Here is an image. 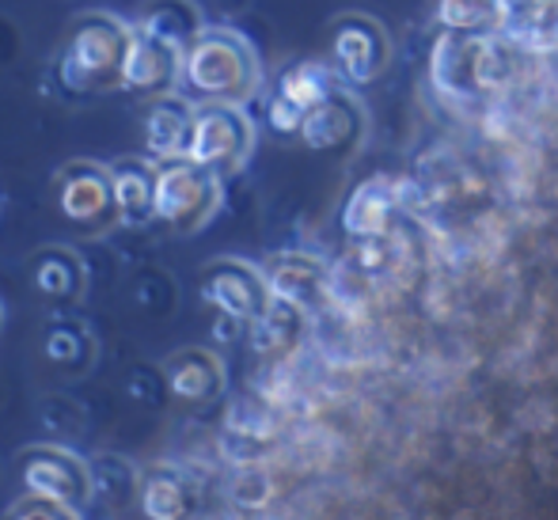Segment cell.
Segmentation results:
<instances>
[{
    "instance_id": "1",
    "label": "cell",
    "mask_w": 558,
    "mask_h": 520,
    "mask_svg": "<svg viewBox=\"0 0 558 520\" xmlns=\"http://www.w3.org/2000/svg\"><path fill=\"white\" fill-rule=\"evenodd\" d=\"M179 84L191 99L202 104L243 107L263 84L255 46L228 27H206L183 50V73Z\"/></svg>"
},
{
    "instance_id": "2",
    "label": "cell",
    "mask_w": 558,
    "mask_h": 520,
    "mask_svg": "<svg viewBox=\"0 0 558 520\" xmlns=\"http://www.w3.org/2000/svg\"><path fill=\"white\" fill-rule=\"evenodd\" d=\"M133 27L111 12H81L61 46L58 76L76 96L122 88V65L130 53Z\"/></svg>"
},
{
    "instance_id": "3",
    "label": "cell",
    "mask_w": 558,
    "mask_h": 520,
    "mask_svg": "<svg viewBox=\"0 0 558 520\" xmlns=\"http://www.w3.org/2000/svg\"><path fill=\"white\" fill-rule=\"evenodd\" d=\"M53 206L61 220L84 240H99L107 235L118 220L114 183H111V164L99 160H69L53 171Z\"/></svg>"
},
{
    "instance_id": "4",
    "label": "cell",
    "mask_w": 558,
    "mask_h": 520,
    "mask_svg": "<svg viewBox=\"0 0 558 520\" xmlns=\"http://www.w3.org/2000/svg\"><path fill=\"white\" fill-rule=\"evenodd\" d=\"M221 209V176L194 160L156 164V220L175 235H194Z\"/></svg>"
},
{
    "instance_id": "5",
    "label": "cell",
    "mask_w": 558,
    "mask_h": 520,
    "mask_svg": "<svg viewBox=\"0 0 558 520\" xmlns=\"http://www.w3.org/2000/svg\"><path fill=\"white\" fill-rule=\"evenodd\" d=\"M15 468H20V486L27 498L53 501L73 513H81L96 498L92 463H84L81 456L61 445H27L15 456Z\"/></svg>"
},
{
    "instance_id": "6",
    "label": "cell",
    "mask_w": 558,
    "mask_h": 520,
    "mask_svg": "<svg viewBox=\"0 0 558 520\" xmlns=\"http://www.w3.org/2000/svg\"><path fill=\"white\" fill-rule=\"evenodd\" d=\"M251 148H255V125L243 114V107L202 104L194 110V133L186 160L214 171V176H232V171H240L247 164Z\"/></svg>"
},
{
    "instance_id": "7",
    "label": "cell",
    "mask_w": 558,
    "mask_h": 520,
    "mask_svg": "<svg viewBox=\"0 0 558 520\" xmlns=\"http://www.w3.org/2000/svg\"><path fill=\"white\" fill-rule=\"evenodd\" d=\"M202 301L217 309L232 323H255L270 309V286L258 266L243 263V258H214L202 270Z\"/></svg>"
},
{
    "instance_id": "8",
    "label": "cell",
    "mask_w": 558,
    "mask_h": 520,
    "mask_svg": "<svg viewBox=\"0 0 558 520\" xmlns=\"http://www.w3.org/2000/svg\"><path fill=\"white\" fill-rule=\"evenodd\" d=\"M388 35L373 15H338L331 27V61L345 84H373L388 65Z\"/></svg>"
},
{
    "instance_id": "9",
    "label": "cell",
    "mask_w": 558,
    "mask_h": 520,
    "mask_svg": "<svg viewBox=\"0 0 558 520\" xmlns=\"http://www.w3.org/2000/svg\"><path fill=\"white\" fill-rule=\"evenodd\" d=\"M179 73H183V53L133 27L130 53H125L122 65V88L133 92V96L160 99L171 96V88L179 84Z\"/></svg>"
},
{
    "instance_id": "10",
    "label": "cell",
    "mask_w": 558,
    "mask_h": 520,
    "mask_svg": "<svg viewBox=\"0 0 558 520\" xmlns=\"http://www.w3.org/2000/svg\"><path fill=\"white\" fill-rule=\"evenodd\" d=\"M160 373L168 384V396L186 407H206L225 391V365L206 346H183V350L168 353Z\"/></svg>"
},
{
    "instance_id": "11",
    "label": "cell",
    "mask_w": 558,
    "mask_h": 520,
    "mask_svg": "<svg viewBox=\"0 0 558 520\" xmlns=\"http://www.w3.org/2000/svg\"><path fill=\"white\" fill-rule=\"evenodd\" d=\"M263 274H266V286H270L274 301H286L301 312L319 309L324 297L331 293V274H327V266L312 255H301V251L274 255Z\"/></svg>"
},
{
    "instance_id": "12",
    "label": "cell",
    "mask_w": 558,
    "mask_h": 520,
    "mask_svg": "<svg viewBox=\"0 0 558 520\" xmlns=\"http://www.w3.org/2000/svg\"><path fill=\"white\" fill-rule=\"evenodd\" d=\"M194 107L183 96H160L148 99L145 107V148L153 156V164H168V160H186V148H191V133H194Z\"/></svg>"
},
{
    "instance_id": "13",
    "label": "cell",
    "mask_w": 558,
    "mask_h": 520,
    "mask_svg": "<svg viewBox=\"0 0 558 520\" xmlns=\"http://www.w3.org/2000/svg\"><path fill=\"white\" fill-rule=\"evenodd\" d=\"M31 286L50 309H69L84 297L88 274L73 247H43L31 255Z\"/></svg>"
},
{
    "instance_id": "14",
    "label": "cell",
    "mask_w": 558,
    "mask_h": 520,
    "mask_svg": "<svg viewBox=\"0 0 558 520\" xmlns=\"http://www.w3.org/2000/svg\"><path fill=\"white\" fill-rule=\"evenodd\" d=\"M137 509L145 520H191L194 509H198V494H194L191 479L183 471L156 463V468L141 471Z\"/></svg>"
},
{
    "instance_id": "15",
    "label": "cell",
    "mask_w": 558,
    "mask_h": 520,
    "mask_svg": "<svg viewBox=\"0 0 558 520\" xmlns=\"http://www.w3.org/2000/svg\"><path fill=\"white\" fill-rule=\"evenodd\" d=\"M399 209V191L391 179H368L350 194L342 209V228L353 243L384 240L391 232V217Z\"/></svg>"
},
{
    "instance_id": "16",
    "label": "cell",
    "mask_w": 558,
    "mask_h": 520,
    "mask_svg": "<svg viewBox=\"0 0 558 520\" xmlns=\"http://www.w3.org/2000/svg\"><path fill=\"white\" fill-rule=\"evenodd\" d=\"M111 183L118 220L125 228H141L156 220V164L141 160V156H122L111 164Z\"/></svg>"
},
{
    "instance_id": "17",
    "label": "cell",
    "mask_w": 558,
    "mask_h": 520,
    "mask_svg": "<svg viewBox=\"0 0 558 520\" xmlns=\"http://www.w3.org/2000/svg\"><path fill=\"white\" fill-rule=\"evenodd\" d=\"M361 137V107L353 104L345 92H338L327 104L304 114L301 141L312 153H338V148H350Z\"/></svg>"
},
{
    "instance_id": "18",
    "label": "cell",
    "mask_w": 558,
    "mask_h": 520,
    "mask_svg": "<svg viewBox=\"0 0 558 520\" xmlns=\"http://www.w3.org/2000/svg\"><path fill=\"white\" fill-rule=\"evenodd\" d=\"M133 27L183 53L206 31V23H202V12L194 0H145Z\"/></svg>"
},
{
    "instance_id": "19",
    "label": "cell",
    "mask_w": 558,
    "mask_h": 520,
    "mask_svg": "<svg viewBox=\"0 0 558 520\" xmlns=\"http://www.w3.org/2000/svg\"><path fill=\"white\" fill-rule=\"evenodd\" d=\"M43 358L50 361L58 373L84 376L96 365V338L84 323L76 319H53L43 330Z\"/></svg>"
},
{
    "instance_id": "20",
    "label": "cell",
    "mask_w": 558,
    "mask_h": 520,
    "mask_svg": "<svg viewBox=\"0 0 558 520\" xmlns=\"http://www.w3.org/2000/svg\"><path fill=\"white\" fill-rule=\"evenodd\" d=\"M434 20L441 35L486 38L506 31V4L501 0H434Z\"/></svg>"
},
{
    "instance_id": "21",
    "label": "cell",
    "mask_w": 558,
    "mask_h": 520,
    "mask_svg": "<svg viewBox=\"0 0 558 520\" xmlns=\"http://www.w3.org/2000/svg\"><path fill=\"white\" fill-rule=\"evenodd\" d=\"M338 81H342V76H338L331 65H324V61H296V65H289L286 73H281L278 96L308 114V110H316L319 104H327V99L342 92Z\"/></svg>"
},
{
    "instance_id": "22",
    "label": "cell",
    "mask_w": 558,
    "mask_h": 520,
    "mask_svg": "<svg viewBox=\"0 0 558 520\" xmlns=\"http://www.w3.org/2000/svg\"><path fill=\"white\" fill-rule=\"evenodd\" d=\"M301 323H304L301 309H293V304H286V301H270L263 319L251 323V342H255L258 353H281L296 342Z\"/></svg>"
},
{
    "instance_id": "23",
    "label": "cell",
    "mask_w": 558,
    "mask_h": 520,
    "mask_svg": "<svg viewBox=\"0 0 558 520\" xmlns=\"http://www.w3.org/2000/svg\"><path fill=\"white\" fill-rule=\"evenodd\" d=\"M4 520H81V513H73V509H65V506H53V501H43V498H27V494H23V498L8 509Z\"/></svg>"
},
{
    "instance_id": "24",
    "label": "cell",
    "mask_w": 558,
    "mask_h": 520,
    "mask_svg": "<svg viewBox=\"0 0 558 520\" xmlns=\"http://www.w3.org/2000/svg\"><path fill=\"white\" fill-rule=\"evenodd\" d=\"M266 122H270L274 133H281V137H301V125H304V110H296L289 99H281L278 92H274L270 107H266Z\"/></svg>"
},
{
    "instance_id": "25",
    "label": "cell",
    "mask_w": 558,
    "mask_h": 520,
    "mask_svg": "<svg viewBox=\"0 0 558 520\" xmlns=\"http://www.w3.org/2000/svg\"><path fill=\"white\" fill-rule=\"evenodd\" d=\"M0 330H4V304H0Z\"/></svg>"
}]
</instances>
